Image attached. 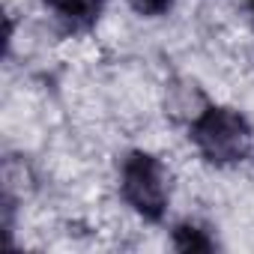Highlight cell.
<instances>
[{
    "mask_svg": "<svg viewBox=\"0 0 254 254\" xmlns=\"http://www.w3.org/2000/svg\"><path fill=\"white\" fill-rule=\"evenodd\" d=\"M171 245L177 251H215L218 236L200 218H183L171 227Z\"/></svg>",
    "mask_w": 254,
    "mask_h": 254,
    "instance_id": "obj_4",
    "label": "cell"
},
{
    "mask_svg": "<svg viewBox=\"0 0 254 254\" xmlns=\"http://www.w3.org/2000/svg\"><path fill=\"white\" fill-rule=\"evenodd\" d=\"M177 3H180V0H126V6H129L138 18H144V21L168 18L177 9Z\"/></svg>",
    "mask_w": 254,
    "mask_h": 254,
    "instance_id": "obj_5",
    "label": "cell"
},
{
    "mask_svg": "<svg viewBox=\"0 0 254 254\" xmlns=\"http://www.w3.org/2000/svg\"><path fill=\"white\" fill-rule=\"evenodd\" d=\"M39 6L60 33L87 36L102 24L108 0H39Z\"/></svg>",
    "mask_w": 254,
    "mask_h": 254,
    "instance_id": "obj_3",
    "label": "cell"
},
{
    "mask_svg": "<svg viewBox=\"0 0 254 254\" xmlns=\"http://www.w3.org/2000/svg\"><path fill=\"white\" fill-rule=\"evenodd\" d=\"M242 12H245L248 24H251V30H254V0H242Z\"/></svg>",
    "mask_w": 254,
    "mask_h": 254,
    "instance_id": "obj_6",
    "label": "cell"
},
{
    "mask_svg": "<svg viewBox=\"0 0 254 254\" xmlns=\"http://www.w3.org/2000/svg\"><path fill=\"white\" fill-rule=\"evenodd\" d=\"M186 138L197 159L218 171L239 168L254 159V123L236 105H200L186 126Z\"/></svg>",
    "mask_w": 254,
    "mask_h": 254,
    "instance_id": "obj_1",
    "label": "cell"
},
{
    "mask_svg": "<svg viewBox=\"0 0 254 254\" xmlns=\"http://www.w3.org/2000/svg\"><path fill=\"white\" fill-rule=\"evenodd\" d=\"M117 194L141 221L162 224L174 203V174L159 153L132 147L117 159Z\"/></svg>",
    "mask_w": 254,
    "mask_h": 254,
    "instance_id": "obj_2",
    "label": "cell"
}]
</instances>
